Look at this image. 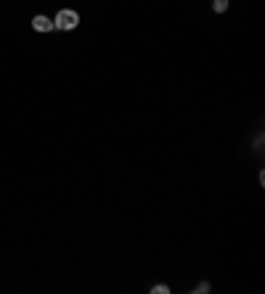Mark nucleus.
<instances>
[{
	"label": "nucleus",
	"instance_id": "nucleus-1",
	"mask_svg": "<svg viewBox=\"0 0 265 294\" xmlns=\"http://www.w3.org/2000/svg\"><path fill=\"white\" fill-rule=\"evenodd\" d=\"M77 22H80L77 11L64 8V11H59V16L53 19V27H59V29H74V27H77Z\"/></svg>",
	"mask_w": 265,
	"mask_h": 294
},
{
	"label": "nucleus",
	"instance_id": "nucleus-2",
	"mask_svg": "<svg viewBox=\"0 0 265 294\" xmlns=\"http://www.w3.org/2000/svg\"><path fill=\"white\" fill-rule=\"evenodd\" d=\"M32 27H35L37 32H50L53 29V22H50L48 16H35L32 19Z\"/></svg>",
	"mask_w": 265,
	"mask_h": 294
},
{
	"label": "nucleus",
	"instance_id": "nucleus-3",
	"mask_svg": "<svg viewBox=\"0 0 265 294\" xmlns=\"http://www.w3.org/2000/svg\"><path fill=\"white\" fill-rule=\"evenodd\" d=\"M225 8H228V0H215V11H217V14H223Z\"/></svg>",
	"mask_w": 265,
	"mask_h": 294
},
{
	"label": "nucleus",
	"instance_id": "nucleus-4",
	"mask_svg": "<svg viewBox=\"0 0 265 294\" xmlns=\"http://www.w3.org/2000/svg\"><path fill=\"white\" fill-rule=\"evenodd\" d=\"M154 294H167V292H170V289H167V286L165 284H159V286H154V289H151Z\"/></svg>",
	"mask_w": 265,
	"mask_h": 294
},
{
	"label": "nucleus",
	"instance_id": "nucleus-5",
	"mask_svg": "<svg viewBox=\"0 0 265 294\" xmlns=\"http://www.w3.org/2000/svg\"><path fill=\"white\" fill-rule=\"evenodd\" d=\"M193 292H199V294H202V292H210V284H199Z\"/></svg>",
	"mask_w": 265,
	"mask_h": 294
}]
</instances>
